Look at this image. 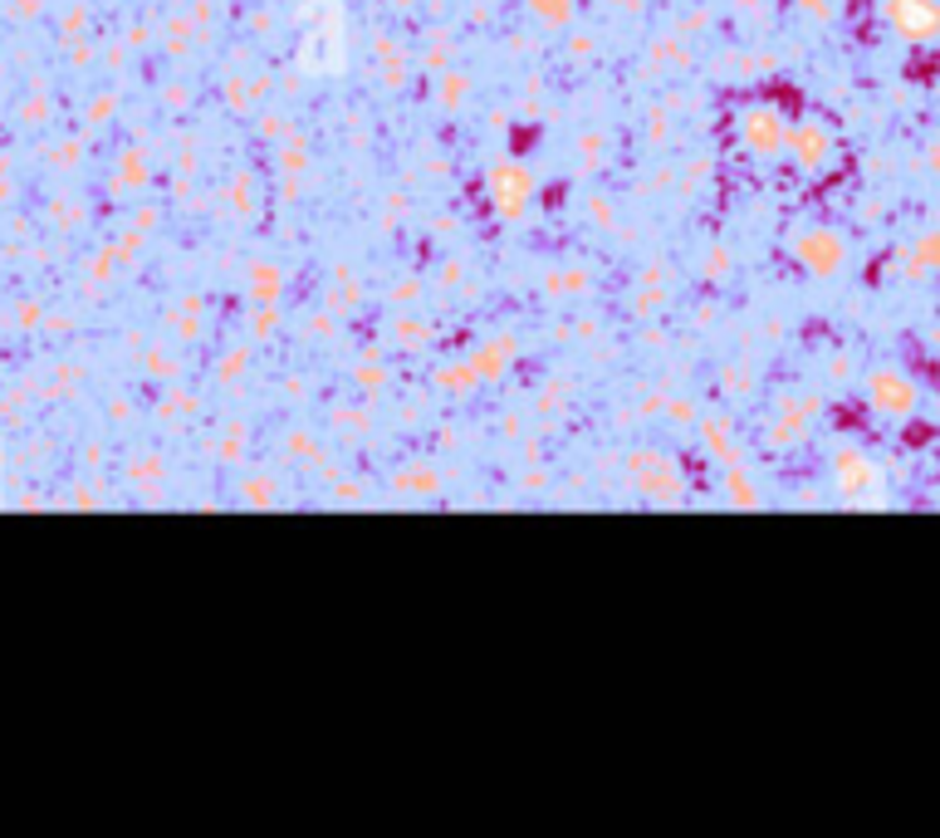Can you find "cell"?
Returning <instances> with one entry per match:
<instances>
[{
  "instance_id": "6da1fadb",
  "label": "cell",
  "mask_w": 940,
  "mask_h": 838,
  "mask_svg": "<svg viewBox=\"0 0 940 838\" xmlns=\"http://www.w3.org/2000/svg\"><path fill=\"white\" fill-rule=\"evenodd\" d=\"M294 64L309 79H333L348 70V15L343 0H304L294 15Z\"/></svg>"
},
{
  "instance_id": "7a4b0ae2",
  "label": "cell",
  "mask_w": 940,
  "mask_h": 838,
  "mask_svg": "<svg viewBox=\"0 0 940 838\" xmlns=\"http://www.w3.org/2000/svg\"><path fill=\"white\" fill-rule=\"evenodd\" d=\"M891 25H896L906 40H936L940 5L936 0H891Z\"/></svg>"
},
{
  "instance_id": "3957f363",
  "label": "cell",
  "mask_w": 940,
  "mask_h": 838,
  "mask_svg": "<svg viewBox=\"0 0 940 838\" xmlns=\"http://www.w3.org/2000/svg\"><path fill=\"white\" fill-rule=\"evenodd\" d=\"M740 128H744V133H740V138H744V143H750V148H754V152H759V158H779V152H783V138H789V133H783V128H779V119H774V113H769V109H754V113H750V119H744V123H740Z\"/></svg>"
}]
</instances>
